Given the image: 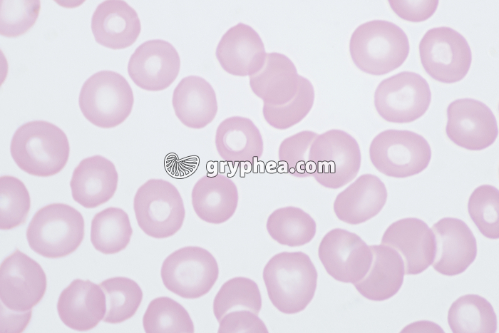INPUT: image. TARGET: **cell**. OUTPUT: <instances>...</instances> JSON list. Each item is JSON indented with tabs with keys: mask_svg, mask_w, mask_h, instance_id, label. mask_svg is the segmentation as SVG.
<instances>
[{
	"mask_svg": "<svg viewBox=\"0 0 499 333\" xmlns=\"http://www.w3.org/2000/svg\"><path fill=\"white\" fill-rule=\"evenodd\" d=\"M317 272L310 257L302 252H282L264 267L262 277L268 297L281 312L303 311L313 299Z\"/></svg>",
	"mask_w": 499,
	"mask_h": 333,
	"instance_id": "1",
	"label": "cell"
},
{
	"mask_svg": "<svg viewBox=\"0 0 499 333\" xmlns=\"http://www.w3.org/2000/svg\"><path fill=\"white\" fill-rule=\"evenodd\" d=\"M11 155L25 173L38 177L54 175L65 167L70 145L67 135L57 125L33 121L19 126L10 144Z\"/></svg>",
	"mask_w": 499,
	"mask_h": 333,
	"instance_id": "2",
	"label": "cell"
},
{
	"mask_svg": "<svg viewBox=\"0 0 499 333\" xmlns=\"http://www.w3.org/2000/svg\"><path fill=\"white\" fill-rule=\"evenodd\" d=\"M410 51L407 35L396 24L372 20L359 25L349 41V53L364 73L381 76L400 67Z\"/></svg>",
	"mask_w": 499,
	"mask_h": 333,
	"instance_id": "3",
	"label": "cell"
},
{
	"mask_svg": "<svg viewBox=\"0 0 499 333\" xmlns=\"http://www.w3.org/2000/svg\"><path fill=\"white\" fill-rule=\"evenodd\" d=\"M85 222L81 213L65 203H51L39 209L26 230L29 247L46 258H61L81 244Z\"/></svg>",
	"mask_w": 499,
	"mask_h": 333,
	"instance_id": "4",
	"label": "cell"
},
{
	"mask_svg": "<svg viewBox=\"0 0 499 333\" xmlns=\"http://www.w3.org/2000/svg\"><path fill=\"white\" fill-rule=\"evenodd\" d=\"M134 103L133 90L121 74L101 71L83 84L78 97L84 117L94 125L111 128L130 116Z\"/></svg>",
	"mask_w": 499,
	"mask_h": 333,
	"instance_id": "5",
	"label": "cell"
},
{
	"mask_svg": "<svg viewBox=\"0 0 499 333\" xmlns=\"http://www.w3.org/2000/svg\"><path fill=\"white\" fill-rule=\"evenodd\" d=\"M133 209L140 228L147 235L157 239L177 233L185 217L178 190L163 179H150L137 190Z\"/></svg>",
	"mask_w": 499,
	"mask_h": 333,
	"instance_id": "6",
	"label": "cell"
},
{
	"mask_svg": "<svg viewBox=\"0 0 499 333\" xmlns=\"http://www.w3.org/2000/svg\"><path fill=\"white\" fill-rule=\"evenodd\" d=\"M369 157L380 173L404 178L417 175L428 167L431 149L428 141L415 132L388 129L372 140Z\"/></svg>",
	"mask_w": 499,
	"mask_h": 333,
	"instance_id": "7",
	"label": "cell"
},
{
	"mask_svg": "<svg viewBox=\"0 0 499 333\" xmlns=\"http://www.w3.org/2000/svg\"><path fill=\"white\" fill-rule=\"evenodd\" d=\"M309 160L314 167L312 176L322 186L338 189L358 174L361 155L356 139L348 133L331 129L312 142Z\"/></svg>",
	"mask_w": 499,
	"mask_h": 333,
	"instance_id": "8",
	"label": "cell"
},
{
	"mask_svg": "<svg viewBox=\"0 0 499 333\" xmlns=\"http://www.w3.org/2000/svg\"><path fill=\"white\" fill-rule=\"evenodd\" d=\"M219 267L214 256L198 246H187L169 255L163 261L160 276L165 287L185 299H197L215 284Z\"/></svg>",
	"mask_w": 499,
	"mask_h": 333,
	"instance_id": "9",
	"label": "cell"
},
{
	"mask_svg": "<svg viewBox=\"0 0 499 333\" xmlns=\"http://www.w3.org/2000/svg\"><path fill=\"white\" fill-rule=\"evenodd\" d=\"M419 55L426 72L434 80L453 83L468 73L472 52L465 38L448 26L428 30L419 43Z\"/></svg>",
	"mask_w": 499,
	"mask_h": 333,
	"instance_id": "10",
	"label": "cell"
},
{
	"mask_svg": "<svg viewBox=\"0 0 499 333\" xmlns=\"http://www.w3.org/2000/svg\"><path fill=\"white\" fill-rule=\"evenodd\" d=\"M431 92L426 80L412 71H402L384 79L374 93V106L385 121L413 122L428 110Z\"/></svg>",
	"mask_w": 499,
	"mask_h": 333,
	"instance_id": "11",
	"label": "cell"
},
{
	"mask_svg": "<svg viewBox=\"0 0 499 333\" xmlns=\"http://www.w3.org/2000/svg\"><path fill=\"white\" fill-rule=\"evenodd\" d=\"M46 287V275L41 266L19 250L1 262V302L10 313L22 315L32 312V308L43 297Z\"/></svg>",
	"mask_w": 499,
	"mask_h": 333,
	"instance_id": "12",
	"label": "cell"
},
{
	"mask_svg": "<svg viewBox=\"0 0 499 333\" xmlns=\"http://www.w3.org/2000/svg\"><path fill=\"white\" fill-rule=\"evenodd\" d=\"M318 255L327 273L337 281L357 283L372 262L370 246L356 233L334 228L322 238Z\"/></svg>",
	"mask_w": 499,
	"mask_h": 333,
	"instance_id": "13",
	"label": "cell"
},
{
	"mask_svg": "<svg viewBox=\"0 0 499 333\" xmlns=\"http://www.w3.org/2000/svg\"><path fill=\"white\" fill-rule=\"evenodd\" d=\"M446 133L456 145L470 150L491 145L498 135L496 118L490 108L473 98L451 102L446 110Z\"/></svg>",
	"mask_w": 499,
	"mask_h": 333,
	"instance_id": "14",
	"label": "cell"
},
{
	"mask_svg": "<svg viewBox=\"0 0 499 333\" xmlns=\"http://www.w3.org/2000/svg\"><path fill=\"white\" fill-rule=\"evenodd\" d=\"M180 58L175 48L162 39L148 40L131 55L128 73L133 83L148 91H163L177 78Z\"/></svg>",
	"mask_w": 499,
	"mask_h": 333,
	"instance_id": "15",
	"label": "cell"
},
{
	"mask_svg": "<svg viewBox=\"0 0 499 333\" xmlns=\"http://www.w3.org/2000/svg\"><path fill=\"white\" fill-rule=\"evenodd\" d=\"M431 230L436 245L432 263L434 270L446 276L465 271L477 255L476 239L465 222L455 217H443Z\"/></svg>",
	"mask_w": 499,
	"mask_h": 333,
	"instance_id": "16",
	"label": "cell"
},
{
	"mask_svg": "<svg viewBox=\"0 0 499 333\" xmlns=\"http://www.w3.org/2000/svg\"><path fill=\"white\" fill-rule=\"evenodd\" d=\"M381 244L400 254L406 275L420 274L433 262L436 250L433 232L418 218H403L391 224L382 236Z\"/></svg>",
	"mask_w": 499,
	"mask_h": 333,
	"instance_id": "17",
	"label": "cell"
},
{
	"mask_svg": "<svg viewBox=\"0 0 499 333\" xmlns=\"http://www.w3.org/2000/svg\"><path fill=\"white\" fill-rule=\"evenodd\" d=\"M215 56L227 73L243 77L252 76L262 68L267 53L258 33L250 26L239 23L222 36Z\"/></svg>",
	"mask_w": 499,
	"mask_h": 333,
	"instance_id": "18",
	"label": "cell"
},
{
	"mask_svg": "<svg viewBox=\"0 0 499 333\" xmlns=\"http://www.w3.org/2000/svg\"><path fill=\"white\" fill-rule=\"evenodd\" d=\"M57 312L62 322L69 328L88 331L105 317V293L99 285L88 280L76 279L60 294Z\"/></svg>",
	"mask_w": 499,
	"mask_h": 333,
	"instance_id": "19",
	"label": "cell"
},
{
	"mask_svg": "<svg viewBox=\"0 0 499 333\" xmlns=\"http://www.w3.org/2000/svg\"><path fill=\"white\" fill-rule=\"evenodd\" d=\"M118 183L115 165L96 155L83 159L74 169L70 187L73 199L86 208H95L114 195Z\"/></svg>",
	"mask_w": 499,
	"mask_h": 333,
	"instance_id": "20",
	"label": "cell"
},
{
	"mask_svg": "<svg viewBox=\"0 0 499 333\" xmlns=\"http://www.w3.org/2000/svg\"><path fill=\"white\" fill-rule=\"evenodd\" d=\"M91 30L100 45L117 50L133 45L141 31L135 10L124 1H104L91 18Z\"/></svg>",
	"mask_w": 499,
	"mask_h": 333,
	"instance_id": "21",
	"label": "cell"
},
{
	"mask_svg": "<svg viewBox=\"0 0 499 333\" xmlns=\"http://www.w3.org/2000/svg\"><path fill=\"white\" fill-rule=\"evenodd\" d=\"M386 200L387 190L380 178L364 174L337 195L334 211L340 220L358 225L379 214Z\"/></svg>",
	"mask_w": 499,
	"mask_h": 333,
	"instance_id": "22",
	"label": "cell"
},
{
	"mask_svg": "<svg viewBox=\"0 0 499 333\" xmlns=\"http://www.w3.org/2000/svg\"><path fill=\"white\" fill-rule=\"evenodd\" d=\"M299 76L289 58L280 53L272 52L267 53L262 68L249 76L250 86L264 103L282 106L297 94Z\"/></svg>",
	"mask_w": 499,
	"mask_h": 333,
	"instance_id": "23",
	"label": "cell"
},
{
	"mask_svg": "<svg viewBox=\"0 0 499 333\" xmlns=\"http://www.w3.org/2000/svg\"><path fill=\"white\" fill-rule=\"evenodd\" d=\"M172 104L180 121L194 129L207 126L217 112V97L212 86L197 76L181 79L173 91Z\"/></svg>",
	"mask_w": 499,
	"mask_h": 333,
	"instance_id": "24",
	"label": "cell"
},
{
	"mask_svg": "<svg viewBox=\"0 0 499 333\" xmlns=\"http://www.w3.org/2000/svg\"><path fill=\"white\" fill-rule=\"evenodd\" d=\"M370 248L373 255L371 267L364 277L354 285L368 299L386 300L402 286L404 262L400 254L387 245H374Z\"/></svg>",
	"mask_w": 499,
	"mask_h": 333,
	"instance_id": "25",
	"label": "cell"
},
{
	"mask_svg": "<svg viewBox=\"0 0 499 333\" xmlns=\"http://www.w3.org/2000/svg\"><path fill=\"white\" fill-rule=\"evenodd\" d=\"M192 205L196 215L210 224H222L235 214L239 200L235 183L217 174L204 175L192 190Z\"/></svg>",
	"mask_w": 499,
	"mask_h": 333,
	"instance_id": "26",
	"label": "cell"
},
{
	"mask_svg": "<svg viewBox=\"0 0 499 333\" xmlns=\"http://www.w3.org/2000/svg\"><path fill=\"white\" fill-rule=\"evenodd\" d=\"M220 156L229 162H252L262 155L264 143L257 127L250 119L232 116L222 121L215 134Z\"/></svg>",
	"mask_w": 499,
	"mask_h": 333,
	"instance_id": "27",
	"label": "cell"
},
{
	"mask_svg": "<svg viewBox=\"0 0 499 333\" xmlns=\"http://www.w3.org/2000/svg\"><path fill=\"white\" fill-rule=\"evenodd\" d=\"M448 323L454 333L497 331V317L491 304L478 294H465L453 302L448 313Z\"/></svg>",
	"mask_w": 499,
	"mask_h": 333,
	"instance_id": "28",
	"label": "cell"
},
{
	"mask_svg": "<svg viewBox=\"0 0 499 333\" xmlns=\"http://www.w3.org/2000/svg\"><path fill=\"white\" fill-rule=\"evenodd\" d=\"M132 234L128 215L121 208H106L92 219L91 242L94 248L103 254H115L124 250Z\"/></svg>",
	"mask_w": 499,
	"mask_h": 333,
	"instance_id": "29",
	"label": "cell"
},
{
	"mask_svg": "<svg viewBox=\"0 0 499 333\" xmlns=\"http://www.w3.org/2000/svg\"><path fill=\"white\" fill-rule=\"evenodd\" d=\"M266 227L273 240L289 247L309 243L317 230L314 220L303 210L293 206L273 211L267 218Z\"/></svg>",
	"mask_w": 499,
	"mask_h": 333,
	"instance_id": "30",
	"label": "cell"
},
{
	"mask_svg": "<svg viewBox=\"0 0 499 333\" xmlns=\"http://www.w3.org/2000/svg\"><path fill=\"white\" fill-rule=\"evenodd\" d=\"M106 299L103 322L118 324L131 318L143 300V293L138 283L125 277H115L101 282Z\"/></svg>",
	"mask_w": 499,
	"mask_h": 333,
	"instance_id": "31",
	"label": "cell"
},
{
	"mask_svg": "<svg viewBox=\"0 0 499 333\" xmlns=\"http://www.w3.org/2000/svg\"><path fill=\"white\" fill-rule=\"evenodd\" d=\"M212 307L218 322L227 313L235 310H249L258 315L262 308L259 287L254 281L247 277L230 279L216 294Z\"/></svg>",
	"mask_w": 499,
	"mask_h": 333,
	"instance_id": "32",
	"label": "cell"
},
{
	"mask_svg": "<svg viewBox=\"0 0 499 333\" xmlns=\"http://www.w3.org/2000/svg\"><path fill=\"white\" fill-rule=\"evenodd\" d=\"M143 326L147 333L195 332L185 308L168 297H158L149 303L143 317Z\"/></svg>",
	"mask_w": 499,
	"mask_h": 333,
	"instance_id": "33",
	"label": "cell"
},
{
	"mask_svg": "<svg viewBox=\"0 0 499 333\" xmlns=\"http://www.w3.org/2000/svg\"><path fill=\"white\" fill-rule=\"evenodd\" d=\"M314 89L312 83L307 78L299 76V86L295 96L282 106L264 103L263 116L267 123L274 128H289L307 116L314 105Z\"/></svg>",
	"mask_w": 499,
	"mask_h": 333,
	"instance_id": "34",
	"label": "cell"
},
{
	"mask_svg": "<svg viewBox=\"0 0 499 333\" xmlns=\"http://www.w3.org/2000/svg\"><path fill=\"white\" fill-rule=\"evenodd\" d=\"M31 208L29 193L19 178H0V228L11 230L26 222Z\"/></svg>",
	"mask_w": 499,
	"mask_h": 333,
	"instance_id": "35",
	"label": "cell"
},
{
	"mask_svg": "<svg viewBox=\"0 0 499 333\" xmlns=\"http://www.w3.org/2000/svg\"><path fill=\"white\" fill-rule=\"evenodd\" d=\"M468 214L480 233L490 239L499 237V191L490 185L476 188L469 197Z\"/></svg>",
	"mask_w": 499,
	"mask_h": 333,
	"instance_id": "36",
	"label": "cell"
},
{
	"mask_svg": "<svg viewBox=\"0 0 499 333\" xmlns=\"http://www.w3.org/2000/svg\"><path fill=\"white\" fill-rule=\"evenodd\" d=\"M318 135L313 131L302 130L282 141L278 156L285 173L300 178L312 176L314 167L309 160V151Z\"/></svg>",
	"mask_w": 499,
	"mask_h": 333,
	"instance_id": "37",
	"label": "cell"
},
{
	"mask_svg": "<svg viewBox=\"0 0 499 333\" xmlns=\"http://www.w3.org/2000/svg\"><path fill=\"white\" fill-rule=\"evenodd\" d=\"M38 0L1 1V35L17 37L27 32L39 14Z\"/></svg>",
	"mask_w": 499,
	"mask_h": 333,
	"instance_id": "38",
	"label": "cell"
},
{
	"mask_svg": "<svg viewBox=\"0 0 499 333\" xmlns=\"http://www.w3.org/2000/svg\"><path fill=\"white\" fill-rule=\"evenodd\" d=\"M218 332H262L268 329L257 316L249 310H235L227 313L219 321Z\"/></svg>",
	"mask_w": 499,
	"mask_h": 333,
	"instance_id": "39",
	"label": "cell"
},
{
	"mask_svg": "<svg viewBox=\"0 0 499 333\" xmlns=\"http://www.w3.org/2000/svg\"><path fill=\"white\" fill-rule=\"evenodd\" d=\"M389 4L401 19L411 22H421L433 16L437 9L438 1L389 0Z\"/></svg>",
	"mask_w": 499,
	"mask_h": 333,
	"instance_id": "40",
	"label": "cell"
}]
</instances>
